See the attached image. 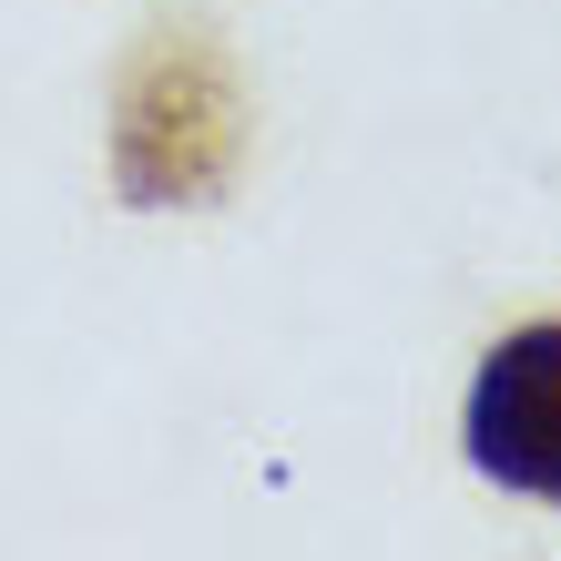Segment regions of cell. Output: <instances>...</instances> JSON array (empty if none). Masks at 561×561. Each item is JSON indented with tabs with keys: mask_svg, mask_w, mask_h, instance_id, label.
Segmentation results:
<instances>
[{
	"mask_svg": "<svg viewBox=\"0 0 561 561\" xmlns=\"http://www.w3.org/2000/svg\"><path fill=\"white\" fill-rule=\"evenodd\" d=\"M470 459H480V480L561 511V327H520L480 357Z\"/></svg>",
	"mask_w": 561,
	"mask_h": 561,
	"instance_id": "6da1fadb",
	"label": "cell"
}]
</instances>
